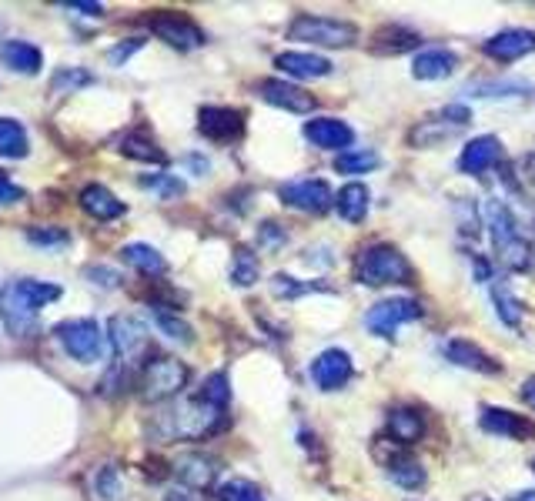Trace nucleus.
<instances>
[{"label":"nucleus","instance_id":"23","mask_svg":"<svg viewBox=\"0 0 535 501\" xmlns=\"http://www.w3.org/2000/svg\"><path fill=\"white\" fill-rule=\"evenodd\" d=\"M445 355H449L452 365H459V368H469V371H479V375H499V361L489 358L479 345H472V341H465V338H455L445 345Z\"/></svg>","mask_w":535,"mask_h":501},{"label":"nucleus","instance_id":"10","mask_svg":"<svg viewBox=\"0 0 535 501\" xmlns=\"http://www.w3.org/2000/svg\"><path fill=\"white\" fill-rule=\"evenodd\" d=\"M418 318H422V304H418V301L388 298L382 304H375V308L365 314V328L372 334H378V338H395L398 324L418 321Z\"/></svg>","mask_w":535,"mask_h":501},{"label":"nucleus","instance_id":"30","mask_svg":"<svg viewBox=\"0 0 535 501\" xmlns=\"http://www.w3.org/2000/svg\"><path fill=\"white\" fill-rule=\"evenodd\" d=\"M31 151L27 144V131L21 121L14 117H0V157H11V161H21Z\"/></svg>","mask_w":535,"mask_h":501},{"label":"nucleus","instance_id":"44","mask_svg":"<svg viewBox=\"0 0 535 501\" xmlns=\"http://www.w3.org/2000/svg\"><path fill=\"white\" fill-rule=\"evenodd\" d=\"M141 184L148 191L161 194V198H181V194H184V181L171 178V174H151V178H144Z\"/></svg>","mask_w":535,"mask_h":501},{"label":"nucleus","instance_id":"9","mask_svg":"<svg viewBox=\"0 0 535 501\" xmlns=\"http://www.w3.org/2000/svg\"><path fill=\"white\" fill-rule=\"evenodd\" d=\"M278 198L281 204H288L291 211H301V214H325L335 204L332 188L321 178H301V181L281 184Z\"/></svg>","mask_w":535,"mask_h":501},{"label":"nucleus","instance_id":"48","mask_svg":"<svg viewBox=\"0 0 535 501\" xmlns=\"http://www.w3.org/2000/svg\"><path fill=\"white\" fill-rule=\"evenodd\" d=\"M24 201V188H17V184L7 178V171H0V204H17Z\"/></svg>","mask_w":535,"mask_h":501},{"label":"nucleus","instance_id":"37","mask_svg":"<svg viewBox=\"0 0 535 501\" xmlns=\"http://www.w3.org/2000/svg\"><path fill=\"white\" fill-rule=\"evenodd\" d=\"M492 301H495V311H499L502 324H509V328H515V324L522 321V308H519V301L512 298L509 288H505L502 281H492Z\"/></svg>","mask_w":535,"mask_h":501},{"label":"nucleus","instance_id":"42","mask_svg":"<svg viewBox=\"0 0 535 501\" xmlns=\"http://www.w3.org/2000/svg\"><path fill=\"white\" fill-rule=\"evenodd\" d=\"M522 91H529L525 81H485L472 87V97H512Z\"/></svg>","mask_w":535,"mask_h":501},{"label":"nucleus","instance_id":"18","mask_svg":"<svg viewBox=\"0 0 535 501\" xmlns=\"http://www.w3.org/2000/svg\"><path fill=\"white\" fill-rule=\"evenodd\" d=\"M502 161V141L492 134H482V137H472L469 144L462 147L459 154V171L462 174H482L489 171Z\"/></svg>","mask_w":535,"mask_h":501},{"label":"nucleus","instance_id":"27","mask_svg":"<svg viewBox=\"0 0 535 501\" xmlns=\"http://www.w3.org/2000/svg\"><path fill=\"white\" fill-rule=\"evenodd\" d=\"M368 201H372V194H368L365 184L362 181H348L345 188L335 194V211L342 214V221L358 224V221H365Z\"/></svg>","mask_w":535,"mask_h":501},{"label":"nucleus","instance_id":"2","mask_svg":"<svg viewBox=\"0 0 535 501\" xmlns=\"http://www.w3.org/2000/svg\"><path fill=\"white\" fill-rule=\"evenodd\" d=\"M482 221H485V228H489L492 248H495V254H499V261L505 264V268L529 271L532 248H529V241L519 234V221H515V214L505 208L502 201H485L482 204Z\"/></svg>","mask_w":535,"mask_h":501},{"label":"nucleus","instance_id":"46","mask_svg":"<svg viewBox=\"0 0 535 501\" xmlns=\"http://www.w3.org/2000/svg\"><path fill=\"white\" fill-rule=\"evenodd\" d=\"M141 47H144L141 37H128V41H121L118 47H111V51H107V61H111L114 67H124V64H128V57L138 54Z\"/></svg>","mask_w":535,"mask_h":501},{"label":"nucleus","instance_id":"5","mask_svg":"<svg viewBox=\"0 0 535 501\" xmlns=\"http://www.w3.org/2000/svg\"><path fill=\"white\" fill-rule=\"evenodd\" d=\"M288 41L315 44V47H352L358 41V27L338 17L301 14L288 24Z\"/></svg>","mask_w":535,"mask_h":501},{"label":"nucleus","instance_id":"29","mask_svg":"<svg viewBox=\"0 0 535 501\" xmlns=\"http://www.w3.org/2000/svg\"><path fill=\"white\" fill-rule=\"evenodd\" d=\"M121 258L124 264H131V268H138L144 274H161L168 268V261H164V254L158 248H151V244L144 241H134V244H124L121 248Z\"/></svg>","mask_w":535,"mask_h":501},{"label":"nucleus","instance_id":"13","mask_svg":"<svg viewBox=\"0 0 535 501\" xmlns=\"http://www.w3.org/2000/svg\"><path fill=\"white\" fill-rule=\"evenodd\" d=\"M198 131L208 137V141L228 144L245 134V117H241V111H235V107H201Z\"/></svg>","mask_w":535,"mask_h":501},{"label":"nucleus","instance_id":"51","mask_svg":"<svg viewBox=\"0 0 535 501\" xmlns=\"http://www.w3.org/2000/svg\"><path fill=\"white\" fill-rule=\"evenodd\" d=\"M184 164H188V167H198V171H208V161H204V157H194V154L184 157Z\"/></svg>","mask_w":535,"mask_h":501},{"label":"nucleus","instance_id":"24","mask_svg":"<svg viewBox=\"0 0 535 501\" xmlns=\"http://www.w3.org/2000/svg\"><path fill=\"white\" fill-rule=\"evenodd\" d=\"M77 201H81V208L97 221H118L124 214V201L114 191H107L104 184H87Z\"/></svg>","mask_w":535,"mask_h":501},{"label":"nucleus","instance_id":"53","mask_svg":"<svg viewBox=\"0 0 535 501\" xmlns=\"http://www.w3.org/2000/svg\"><path fill=\"white\" fill-rule=\"evenodd\" d=\"M529 171H532V178H535V154L529 157Z\"/></svg>","mask_w":535,"mask_h":501},{"label":"nucleus","instance_id":"39","mask_svg":"<svg viewBox=\"0 0 535 501\" xmlns=\"http://www.w3.org/2000/svg\"><path fill=\"white\" fill-rule=\"evenodd\" d=\"M311 291H325V284H301L295 278H288V274H275V278H271V294H275V298L291 301V298H301V294H311Z\"/></svg>","mask_w":535,"mask_h":501},{"label":"nucleus","instance_id":"8","mask_svg":"<svg viewBox=\"0 0 535 501\" xmlns=\"http://www.w3.org/2000/svg\"><path fill=\"white\" fill-rule=\"evenodd\" d=\"M37 314H41V304L27 294L21 278L4 284V291H0V324L7 328V334L27 338L37 328Z\"/></svg>","mask_w":535,"mask_h":501},{"label":"nucleus","instance_id":"17","mask_svg":"<svg viewBox=\"0 0 535 501\" xmlns=\"http://www.w3.org/2000/svg\"><path fill=\"white\" fill-rule=\"evenodd\" d=\"M305 141L321 147V151H345L355 144V131L338 117H315L305 124Z\"/></svg>","mask_w":535,"mask_h":501},{"label":"nucleus","instance_id":"43","mask_svg":"<svg viewBox=\"0 0 535 501\" xmlns=\"http://www.w3.org/2000/svg\"><path fill=\"white\" fill-rule=\"evenodd\" d=\"M94 488H97V495H101L104 501H118L121 498V475H118V468L104 465L101 471H97Z\"/></svg>","mask_w":535,"mask_h":501},{"label":"nucleus","instance_id":"4","mask_svg":"<svg viewBox=\"0 0 535 501\" xmlns=\"http://www.w3.org/2000/svg\"><path fill=\"white\" fill-rule=\"evenodd\" d=\"M191 381V371L184 361L171 355H158L151 361H144L141 375H138V395L141 401H168L178 398Z\"/></svg>","mask_w":535,"mask_h":501},{"label":"nucleus","instance_id":"50","mask_svg":"<svg viewBox=\"0 0 535 501\" xmlns=\"http://www.w3.org/2000/svg\"><path fill=\"white\" fill-rule=\"evenodd\" d=\"M522 398L529 401V405L535 408V378H529V381H525V388H522Z\"/></svg>","mask_w":535,"mask_h":501},{"label":"nucleus","instance_id":"25","mask_svg":"<svg viewBox=\"0 0 535 501\" xmlns=\"http://www.w3.org/2000/svg\"><path fill=\"white\" fill-rule=\"evenodd\" d=\"M418 44H422V37H418L415 31H408V27H402V24H385V27H378L375 37H372V54L395 57V54L415 51Z\"/></svg>","mask_w":535,"mask_h":501},{"label":"nucleus","instance_id":"41","mask_svg":"<svg viewBox=\"0 0 535 501\" xmlns=\"http://www.w3.org/2000/svg\"><path fill=\"white\" fill-rule=\"evenodd\" d=\"M24 238L37 244V248H67L71 244V234L64 228H27Z\"/></svg>","mask_w":535,"mask_h":501},{"label":"nucleus","instance_id":"26","mask_svg":"<svg viewBox=\"0 0 535 501\" xmlns=\"http://www.w3.org/2000/svg\"><path fill=\"white\" fill-rule=\"evenodd\" d=\"M0 61L11 67L14 74H27V77H37L44 67V54L37 51L31 41H4L0 44Z\"/></svg>","mask_w":535,"mask_h":501},{"label":"nucleus","instance_id":"14","mask_svg":"<svg viewBox=\"0 0 535 501\" xmlns=\"http://www.w3.org/2000/svg\"><path fill=\"white\" fill-rule=\"evenodd\" d=\"M258 94L265 104L281 107V111H291V114H311L318 107L315 97H311L308 91H301L298 84H288V81H261Z\"/></svg>","mask_w":535,"mask_h":501},{"label":"nucleus","instance_id":"21","mask_svg":"<svg viewBox=\"0 0 535 501\" xmlns=\"http://www.w3.org/2000/svg\"><path fill=\"white\" fill-rule=\"evenodd\" d=\"M174 478H178L184 488L204 491L214 485V478H218V461L208 455H184L174 461Z\"/></svg>","mask_w":535,"mask_h":501},{"label":"nucleus","instance_id":"40","mask_svg":"<svg viewBox=\"0 0 535 501\" xmlns=\"http://www.w3.org/2000/svg\"><path fill=\"white\" fill-rule=\"evenodd\" d=\"M94 77L81 71V67H61V71H54V81H51V91L54 94H67V91H81L84 84H91Z\"/></svg>","mask_w":535,"mask_h":501},{"label":"nucleus","instance_id":"38","mask_svg":"<svg viewBox=\"0 0 535 501\" xmlns=\"http://www.w3.org/2000/svg\"><path fill=\"white\" fill-rule=\"evenodd\" d=\"M218 501H265L261 488L248 478H231L218 488Z\"/></svg>","mask_w":535,"mask_h":501},{"label":"nucleus","instance_id":"31","mask_svg":"<svg viewBox=\"0 0 535 501\" xmlns=\"http://www.w3.org/2000/svg\"><path fill=\"white\" fill-rule=\"evenodd\" d=\"M388 478H392L398 488H405V491H418V488L425 485V468L418 465L415 458H408V455H395V458H388Z\"/></svg>","mask_w":535,"mask_h":501},{"label":"nucleus","instance_id":"22","mask_svg":"<svg viewBox=\"0 0 535 501\" xmlns=\"http://www.w3.org/2000/svg\"><path fill=\"white\" fill-rule=\"evenodd\" d=\"M455 67H459V57L449 47H428L412 61V74L418 81H445L455 74Z\"/></svg>","mask_w":535,"mask_h":501},{"label":"nucleus","instance_id":"3","mask_svg":"<svg viewBox=\"0 0 535 501\" xmlns=\"http://www.w3.org/2000/svg\"><path fill=\"white\" fill-rule=\"evenodd\" d=\"M355 278L368 288H382V284H408L412 268H408L405 254L395 244H365L355 258Z\"/></svg>","mask_w":535,"mask_h":501},{"label":"nucleus","instance_id":"7","mask_svg":"<svg viewBox=\"0 0 535 501\" xmlns=\"http://www.w3.org/2000/svg\"><path fill=\"white\" fill-rule=\"evenodd\" d=\"M472 124V111L465 104H445L435 117H425L418 121L412 131H408V144L425 151V147H435L442 141H452L455 134H462V127Z\"/></svg>","mask_w":535,"mask_h":501},{"label":"nucleus","instance_id":"34","mask_svg":"<svg viewBox=\"0 0 535 501\" xmlns=\"http://www.w3.org/2000/svg\"><path fill=\"white\" fill-rule=\"evenodd\" d=\"M198 398L204 401V405H211V408H225L228 401H231V388H228V375H208L201 381V388H198Z\"/></svg>","mask_w":535,"mask_h":501},{"label":"nucleus","instance_id":"49","mask_svg":"<svg viewBox=\"0 0 535 501\" xmlns=\"http://www.w3.org/2000/svg\"><path fill=\"white\" fill-rule=\"evenodd\" d=\"M67 11H77V14H87V17H101L104 7L101 4H91V0H64Z\"/></svg>","mask_w":535,"mask_h":501},{"label":"nucleus","instance_id":"16","mask_svg":"<svg viewBox=\"0 0 535 501\" xmlns=\"http://www.w3.org/2000/svg\"><path fill=\"white\" fill-rule=\"evenodd\" d=\"M107 341H111V348L121 365H128L131 358H138L144 351V324L118 314V318L107 321Z\"/></svg>","mask_w":535,"mask_h":501},{"label":"nucleus","instance_id":"20","mask_svg":"<svg viewBox=\"0 0 535 501\" xmlns=\"http://www.w3.org/2000/svg\"><path fill=\"white\" fill-rule=\"evenodd\" d=\"M275 67L281 74L298 77V81H315V77H328L332 74V61L318 54H305V51H285L275 57Z\"/></svg>","mask_w":535,"mask_h":501},{"label":"nucleus","instance_id":"19","mask_svg":"<svg viewBox=\"0 0 535 501\" xmlns=\"http://www.w3.org/2000/svg\"><path fill=\"white\" fill-rule=\"evenodd\" d=\"M482 431H489V435H499V438H535V421L515 415V411H505V408H482V418H479Z\"/></svg>","mask_w":535,"mask_h":501},{"label":"nucleus","instance_id":"12","mask_svg":"<svg viewBox=\"0 0 535 501\" xmlns=\"http://www.w3.org/2000/svg\"><path fill=\"white\" fill-rule=\"evenodd\" d=\"M352 375H355V365H352V358H348V351L342 348H328L311 361V381H315L321 391L345 388L348 381H352Z\"/></svg>","mask_w":535,"mask_h":501},{"label":"nucleus","instance_id":"47","mask_svg":"<svg viewBox=\"0 0 535 501\" xmlns=\"http://www.w3.org/2000/svg\"><path fill=\"white\" fill-rule=\"evenodd\" d=\"M84 278H87V281H94L97 288H118V284H121V274H118V271H111V268H101V264L87 268V271H84Z\"/></svg>","mask_w":535,"mask_h":501},{"label":"nucleus","instance_id":"1","mask_svg":"<svg viewBox=\"0 0 535 501\" xmlns=\"http://www.w3.org/2000/svg\"><path fill=\"white\" fill-rule=\"evenodd\" d=\"M218 421H221V411L204 405V401L194 395V398L178 401V405H171L168 411H161V415L154 418L151 431L164 441H191V438L211 435V431L218 428Z\"/></svg>","mask_w":535,"mask_h":501},{"label":"nucleus","instance_id":"33","mask_svg":"<svg viewBox=\"0 0 535 501\" xmlns=\"http://www.w3.org/2000/svg\"><path fill=\"white\" fill-rule=\"evenodd\" d=\"M382 164V157H378L375 151H345V154H338L335 157V171L338 174H368V171H375V167Z\"/></svg>","mask_w":535,"mask_h":501},{"label":"nucleus","instance_id":"11","mask_svg":"<svg viewBox=\"0 0 535 501\" xmlns=\"http://www.w3.org/2000/svg\"><path fill=\"white\" fill-rule=\"evenodd\" d=\"M151 34H158L164 44L178 47V51H194V47L204 44V34L194 27V21H188L184 14L178 11H161V14H151Z\"/></svg>","mask_w":535,"mask_h":501},{"label":"nucleus","instance_id":"45","mask_svg":"<svg viewBox=\"0 0 535 501\" xmlns=\"http://www.w3.org/2000/svg\"><path fill=\"white\" fill-rule=\"evenodd\" d=\"M285 241H288V234H285V228H281V224H275V221H265V224L258 228V244H261V248L278 251V248H285Z\"/></svg>","mask_w":535,"mask_h":501},{"label":"nucleus","instance_id":"6","mask_svg":"<svg viewBox=\"0 0 535 501\" xmlns=\"http://www.w3.org/2000/svg\"><path fill=\"white\" fill-rule=\"evenodd\" d=\"M57 345L67 351V358L81 361V365H94L104 355V334L101 324L91 318H74V321H61L54 328Z\"/></svg>","mask_w":535,"mask_h":501},{"label":"nucleus","instance_id":"54","mask_svg":"<svg viewBox=\"0 0 535 501\" xmlns=\"http://www.w3.org/2000/svg\"><path fill=\"white\" fill-rule=\"evenodd\" d=\"M532 471H535V461H532Z\"/></svg>","mask_w":535,"mask_h":501},{"label":"nucleus","instance_id":"35","mask_svg":"<svg viewBox=\"0 0 535 501\" xmlns=\"http://www.w3.org/2000/svg\"><path fill=\"white\" fill-rule=\"evenodd\" d=\"M261 278V264H258V258L251 254L248 248H241L238 254H235V264H231V281L238 284V288H251Z\"/></svg>","mask_w":535,"mask_h":501},{"label":"nucleus","instance_id":"28","mask_svg":"<svg viewBox=\"0 0 535 501\" xmlns=\"http://www.w3.org/2000/svg\"><path fill=\"white\" fill-rule=\"evenodd\" d=\"M388 435H392L398 445H415V441L425 438V418L418 415L415 408H395L388 415Z\"/></svg>","mask_w":535,"mask_h":501},{"label":"nucleus","instance_id":"32","mask_svg":"<svg viewBox=\"0 0 535 501\" xmlns=\"http://www.w3.org/2000/svg\"><path fill=\"white\" fill-rule=\"evenodd\" d=\"M121 154L141 164H164V151L151 141L148 134H128L121 141Z\"/></svg>","mask_w":535,"mask_h":501},{"label":"nucleus","instance_id":"36","mask_svg":"<svg viewBox=\"0 0 535 501\" xmlns=\"http://www.w3.org/2000/svg\"><path fill=\"white\" fill-rule=\"evenodd\" d=\"M154 324H158L161 334H168L171 341H181V345H191L194 331H191V324H188V321H181V318H178V314H171V311H164V308H154Z\"/></svg>","mask_w":535,"mask_h":501},{"label":"nucleus","instance_id":"15","mask_svg":"<svg viewBox=\"0 0 535 501\" xmlns=\"http://www.w3.org/2000/svg\"><path fill=\"white\" fill-rule=\"evenodd\" d=\"M482 51L492 57V61L512 64L522 61L525 54L535 51V31H525V27H512V31H499L495 37L482 44Z\"/></svg>","mask_w":535,"mask_h":501},{"label":"nucleus","instance_id":"52","mask_svg":"<svg viewBox=\"0 0 535 501\" xmlns=\"http://www.w3.org/2000/svg\"><path fill=\"white\" fill-rule=\"evenodd\" d=\"M512 501H535V488L532 491H519V495H512Z\"/></svg>","mask_w":535,"mask_h":501}]
</instances>
